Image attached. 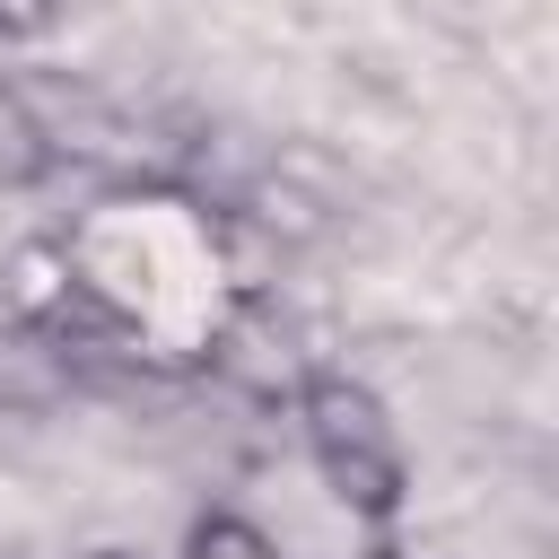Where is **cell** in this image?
<instances>
[{
	"mask_svg": "<svg viewBox=\"0 0 559 559\" xmlns=\"http://www.w3.org/2000/svg\"><path fill=\"white\" fill-rule=\"evenodd\" d=\"M61 166V131L44 122L26 79H0V192H35Z\"/></svg>",
	"mask_w": 559,
	"mask_h": 559,
	"instance_id": "cell-4",
	"label": "cell"
},
{
	"mask_svg": "<svg viewBox=\"0 0 559 559\" xmlns=\"http://www.w3.org/2000/svg\"><path fill=\"white\" fill-rule=\"evenodd\" d=\"M96 559H131V550H96Z\"/></svg>",
	"mask_w": 559,
	"mask_h": 559,
	"instance_id": "cell-8",
	"label": "cell"
},
{
	"mask_svg": "<svg viewBox=\"0 0 559 559\" xmlns=\"http://www.w3.org/2000/svg\"><path fill=\"white\" fill-rule=\"evenodd\" d=\"M297 428H306V463L323 472V489L358 515V524H393L411 507V454H402V428L384 411V393L349 367H306L297 384Z\"/></svg>",
	"mask_w": 559,
	"mask_h": 559,
	"instance_id": "cell-1",
	"label": "cell"
},
{
	"mask_svg": "<svg viewBox=\"0 0 559 559\" xmlns=\"http://www.w3.org/2000/svg\"><path fill=\"white\" fill-rule=\"evenodd\" d=\"M79 384V358L70 341L35 314V306H0V402L9 411H44Z\"/></svg>",
	"mask_w": 559,
	"mask_h": 559,
	"instance_id": "cell-3",
	"label": "cell"
},
{
	"mask_svg": "<svg viewBox=\"0 0 559 559\" xmlns=\"http://www.w3.org/2000/svg\"><path fill=\"white\" fill-rule=\"evenodd\" d=\"M70 0H0V44H44Z\"/></svg>",
	"mask_w": 559,
	"mask_h": 559,
	"instance_id": "cell-6",
	"label": "cell"
},
{
	"mask_svg": "<svg viewBox=\"0 0 559 559\" xmlns=\"http://www.w3.org/2000/svg\"><path fill=\"white\" fill-rule=\"evenodd\" d=\"M218 376H236L245 393H262V402H297V384H306V349H297V332H288V314H271L262 297H245L227 323H218Z\"/></svg>",
	"mask_w": 559,
	"mask_h": 559,
	"instance_id": "cell-2",
	"label": "cell"
},
{
	"mask_svg": "<svg viewBox=\"0 0 559 559\" xmlns=\"http://www.w3.org/2000/svg\"><path fill=\"white\" fill-rule=\"evenodd\" d=\"M183 559H288L245 507H201L192 524H183Z\"/></svg>",
	"mask_w": 559,
	"mask_h": 559,
	"instance_id": "cell-5",
	"label": "cell"
},
{
	"mask_svg": "<svg viewBox=\"0 0 559 559\" xmlns=\"http://www.w3.org/2000/svg\"><path fill=\"white\" fill-rule=\"evenodd\" d=\"M358 559H419V550H402V542H384V533H376V542H367Z\"/></svg>",
	"mask_w": 559,
	"mask_h": 559,
	"instance_id": "cell-7",
	"label": "cell"
}]
</instances>
